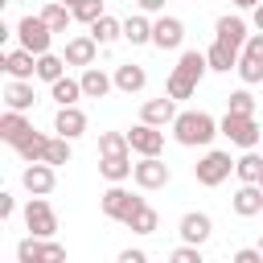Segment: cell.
I'll use <instances>...</instances> for the list:
<instances>
[{
    "instance_id": "1",
    "label": "cell",
    "mask_w": 263,
    "mask_h": 263,
    "mask_svg": "<svg viewBox=\"0 0 263 263\" xmlns=\"http://www.w3.org/2000/svg\"><path fill=\"white\" fill-rule=\"evenodd\" d=\"M205 70H210L205 53H201V49H185V53L177 58L168 82H164V95L177 99V103H181V99H193V90H197V82L205 78Z\"/></svg>"
},
{
    "instance_id": "2",
    "label": "cell",
    "mask_w": 263,
    "mask_h": 263,
    "mask_svg": "<svg viewBox=\"0 0 263 263\" xmlns=\"http://www.w3.org/2000/svg\"><path fill=\"white\" fill-rule=\"evenodd\" d=\"M214 136H222V132H218V119L210 111H181L173 123V140L181 148H210Z\"/></svg>"
},
{
    "instance_id": "3",
    "label": "cell",
    "mask_w": 263,
    "mask_h": 263,
    "mask_svg": "<svg viewBox=\"0 0 263 263\" xmlns=\"http://www.w3.org/2000/svg\"><path fill=\"white\" fill-rule=\"evenodd\" d=\"M218 132H222L234 148H242V152H255V144L263 140V127L255 123V115H230V111H226V115L218 119Z\"/></svg>"
},
{
    "instance_id": "4",
    "label": "cell",
    "mask_w": 263,
    "mask_h": 263,
    "mask_svg": "<svg viewBox=\"0 0 263 263\" xmlns=\"http://www.w3.org/2000/svg\"><path fill=\"white\" fill-rule=\"evenodd\" d=\"M230 173H234V160H230V152H222V148H205V152L197 156V164H193V177H197V185H205V189H218Z\"/></svg>"
},
{
    "instance_id": "5",
    "label": "cell",
    "mask_w": 263,
    "mask_h": 263,
    "mask_svg": "<svg viewBox=\"0 0 263 263\" xmlns=\"http://www.w3.org/2000/svg\"><path fill=\"white\" fill-rule=\"evenodd\" d=\"M16 263H66V247L58 238H33V234H25L16 242Z\"/></svg>"
},
{
    "instance_id": "6",
    "label": "cell",
    "mask_w": 263,
    "mask_h": 263,
    "mask_svg": "<svg viewBox=\"0 0 263 263\" xmlns=\"http://www.w3.org/2000/svg\"><path fill=\"white\" fill-rule=\"evenodd\" d=\"M144 205V197H136V193H127L123 185H111L103 197H99V210L111 218V222H119V226H127V218L136 214Z\"/></svg>"
},
{
    "instance_id": "7",
    "label": "cell",
    "mask_w": 263,
    "mask_h": 263,
    "mask_svg": "<svg viewBox=\"0 0 263 263\" xmlns=\"http://www.w3.org/2000/svg\"><path fill=\"white\" fill-rule=\"evenodd\" d=\"M16 37H21V49H29L33 58L53 53V49H49L53 33H49V25H45L41 16H21V21H16Z\"/></svg>"
},
{
    "instance_id": "8",
    "label": "cell",
    "mask_w": 263,
    "mask_h": 263,
    "mask_svg": "<svg viewBox=\"0 0 263 263\" xmlns=\"http://www.w3.org/2000/svg\"><path fill=\"white\" fill-rule=\"evenodd\" d=\"M25 226H29L33 238H53V234H58V214H53V205H49L45 197H29V205H25Z\"/></svg>"
},
{
    "instance_id": "9",
    "label": "cell",
    "mask_w": 263,
    "mask_h": 263,
    "mask_svg": "<svg viewBox=\"0 0 263 263\" xmlns=\"http://www.w3.org/2000/svg\"><path fill=\"white\" fill-rule=\"evenodd\" d=\"M132 181L148 193V189H164V185L173 181V173H168V164H164L160 156H140L136 168H132Z\"/></svg>"
},
{
    "instance_id": "10",
    "label": "cell",
    "mask_w": 263,
    "mask_h": 263,
    "mask_svg": "<svg viewBox=\"0 0 263 263\" xmlns=\"http://www.w3.org/2000/svg\"><path fill=\"white\" fill-rule=\"evenodd\" d=\"M127 144L136 156H160L164 152V127H152V123H136L127 132Z\"/></svg>"
},
{
    "instance_id": "11",
    "label": "cell",
    "mask_w": 263,
    "mask_h": 263,
    "mask_svg": "<svg viewBox=\"0 0 263 263\" xmlns=\"http://www.w3.org/2000/svg\"><path fill=\"white\" fill-rule=\"evenodd\" d=\"M177 234H181V242H185V247H201V242H210V234H214V222H210V214H201V210H189V214L177 222Z\"/></svg>"
},
{
    "instance_id": "12",
    "label": "cell",
    "mask_w": 263,
    "mask_h": 263,
    "mask_svg": "<svg viewBox=\"0 0 263 263\" xmlns=\"http://www.w3.org/2000/svg\"><path fill=\"white\" fill-rule=\"evenodd\" d=\"M21 185H25L33 197H49L53 185H58V168H53V164H25V168H21Z\"/></svg>"
},
{
    "instance_id": "13",
    "label": "cell",
    "mask_w": 263,
    "mask_h": 263,
    "mask_svg": "<svg viewBox=\"0 0 263 263\" xmlns=\"http://www.w3.org/2000/svg\"><path fill=\"white\" fill-rule=\"evenodd\" d=\"M185 41V21L181 16H156L152 21V45L156 49H181Z\"/></svg>"
},
{
    "instance_id": "14",
    "label": "cell",
    "mask_w": 263,
    "mask_h": 263,
    "mask_svg": "<svg viewBox=\"0 0 263 263\" xmlns=\"http://www.w3.org/2000/svg\"><path fill=\"white\" fill-rule=\"evenodd\" d=\"M177 99H168V95H160V99H148L144 107H140V123H152V127H173L177 123Z\"/></svg>"
},
{
    "instance_id": "15",
    "label": "cell",
    "mask_w": 263,
    "mask_h": 263,
    "mask_svg": "<svg viewBox=\"0 0 263 263\" xmlns=\"http://www.w3.org/2000/svg\"><path fill=\"white\" fill-rule=\"evenodd\" d=\"M214 41H222V45H230V49H238L242 53V45L251 41V33H247V21L242 16H218V25H214Z\"/></svg>"
},
{
    "instance_id": "16",
    "label": "cell",
    "mask_w": 263,
    "mask_h": 263,
    "mask_svg": "<svg viewBox=\"0 0 263 263\" xmlns=\"http://www.w3.org/2000/svg\"><path fill=\"white\" fill-rule=\"evenodd\" d=\"M66 66H82V70H90L95 66V58H99V41L90 37V33H78V37H70L66 41Z\"/></svg>"
},
{
    "instance_id": "17",
    "label": "cell",
    "mask_w": 263,
    "mask_h": 263,
    "mask_svg": "<svg viewBox=\"0 0 263 263\" xmlns=\"http://www.w3.org/2000/svg\"><path fill=\"white\" fill-rule=\"evenodd\" d=\"M0 66H4V74H8L12 82H33V78H37V58H33L29 49H8V53L0 58Z\"/></svg>"
},
{
    "instance_id": "18",
    "label": "cell",
    "mask_w": 263,
    "mask_h": 263,
    "mask_svg": "<svg viewBox=\"0 0 263 263\" xmlns=\"http://www.w3.org/2000/svg\"><path fill=\"white\" fill-rule=\"evenodd\" d=\"M53 132L62 136V140H78V136H86V111L82 107H58V115H53Z\"/></svg>"
},
{
    "instance_id": "19",
    "label": "cell",
    "mask_w": 263,
    "mask_h": 263,
    "mask_svg": "<svg viewBox=\"0 0 263 263\" xmlns=\"http://www.w3.org/2000/svg\"><path fill=\"white\" fill-rule=\"evenodd\" d=\"M111 78H115V90H123V95H140L148 86V70L140 62H119Z\"/></svg>"
},
{
    "instance_id": "20",
    "label": "cell",
    "mask_w": 263,
    "mask_h": 263,
    "mask_svg": "<svg viewBox=\"0 0 263 263\" xmlns=\"http://www.w3.org/2000/svg\"><path fill=\"white\" fill-rule=\"evenodd\" d=\"M33 132H37V127H33V123H29L21 111H4V115H0V140H4V144L21 148V144H25Z\"/></svg>"
},
{
    "instance_id": "21",
    "label": "cell",
    "mask_w": 263,
    "mask_h": 263,
    "mask_svg": "<svg viewBox=\"0 0 263 263\" xmlns=\"http://www.w3.org/2000/svg\"><path fill=\"white\" fill-rule=\"evenodd\" d=\"M230 210L238 218H259L263 214V189L259 185H238L234 197H230Z\"/></svg>"
},
{
    "instance_id": "22",
    "label": "cell",
    "mask_w": 263,
    "mask_h": 263,
    "mask_svg": "<svg viewBox=\"0 0 263 263\" xmlns=\"http://www.w3.org/2000/svg\"><path fill=\"white\" fill-rule=\"evenodd\" d=\"M78 82H82V95H86V99H107V95L115 90V78H111L107 70H99V66L82 70V74H78Z\"/></svg>"
},
{
    "instance_id": "23",
    "label": "cell",
    "mask_w": 263,
    "mask_h": 263,
    "mask_svg": "<svg viewBox=\"0 0 263 263\" xmlns=\"http://www.w3.org/2000/svg\"><path fill=\"white\" fill-rule=\"evenodd\" d=\"M238 49H230V45H222V41H214L210 49H205V62H210V70L214 74H230V70H238Z\"/></svg>"
},
{
    "instance_id": "24",
    "label": "cell",
    "mask_w": 263,
    "mask_h": 263,
    "mask_svg": "<svg viewBox=\"0 0 263 263\" xmlns=\"http://www.w3.org/2000/svg\"><path fill=\"white\" fill-rule=\"evenodd\" d=\"M4 103H8V111H33V103H37V95H33V82H12L8 78V86H4Z\"/></svg>"
},
{
    "instance_id": "25",
    "label": "cell",
    "mask_w": 263,
    "mask_h": 263,
    "mask_svg": "<svg viewBox=\"0 0 263 263\" xmlns=\"http://www.w3.org/2000/svg\"><path fill=\"white\" fill-rule=\"evenodd\" d=\"M49 99H53L58 107H78V99H86V95H82V82L66 74V78H58V82L49 86Z\"/></svg>"
},
{
    "instance_id": "26",
    "label": "cell",
    "mask_w": 263,
    "mask_h": 263,
    "mask_svg": "<svg viewBox=\"0 0 263 263\" xmlns=\"http://www.w3.org/2000/svg\"><path fill=\"white\" fill-rule=\"evenodd\" d=\"M45 25H49V33H66L70 25H74V12L66 8V4H58V0H49V4H41V12H37Z\"/></svg>"
},
{
    "instance_id": "27",
    "label": "cell",
    "mask_w": 263,
    "mask_h": 263,
    "mask_svg": "<svg viewBox=\"0 0 263 263\" xmlns=\"http://www.w3.org/2000/svg\"><path fill=\"white\" fill-rule=\"evenodd\" d=\"M123 41H132V45H152V21H148L144 12H132V16L123 21Z\"/></svg>"
},
{
    "instance_id": "28",
    "label": "cell",
    "mask_w": 263,
    "mask_h": 263,
    "mask_svg": "<svg viewBox=\"0 0 263 263\" xmlns=\"http://www.w3.org/2000/svg\"><path fill=\"white\" fill-rule=\"evenodd\" d=\"M49 140H53V136L33 132V136H29V140L16 148V152H21V160H25V164H45V156H49Z\"/></svg>"
},
{
    "instance_id": "29",
    "label": "cell",
    "mask_w": 263,
    "mask_h": 263,
    "mask_svg": "<svg viewBox=\"0 0 263 263\" xmlns=\"http://www.w3.org/2000/svg\"><path fill=\"white\" fill-rule=\"evenodd\" d=\"M132 156H99V173L111 181V185H123L127 177H132Z\"/></svg>"
},
{
    "instance_id": "30",
    "label": "cell",
    "mask_w": 263,
    "mask_h": 263,
    "mask_svg": "<svg viewBox=\"0 0 263 263\" xmlns=\"http://www.w3.org/2000/svg\"><path fill=\"white\" fill-rule=\"evenodd\" d=\"M234 177H238L242 185H259V181H263V156H259V152H242V156L234 160Z\"/></svg>"
},
{
    "instance_id": "31",
    "label": "cell",
    "mask_w": 263,
    "mask_h": 263,
    "mask_svg": "<svg viewBox=\"0 0 263 263\" xmlns=\"http://www.w3.org/2000/svg\"><path fill=\"white\" fill-rule=\"evenodd\" d=\"M90 37H95L99 45H115V41L123 37V21H115V16L107 12V16H99V21L90 25Z\"/></svg>"
},
{
    "instance_id": "32",
    "label": "cell",
    "mask_w": 263,
    "mask_h": 263,
    "mask_svg": "<svg viewBox=\"0 0 263 263\" xmlns=\"http://www.w3.org/2000/svg\"><path fill=\"white\" fill-rule=\"evenodd\" d=\"M127 230H132V234H156V230H160V214H156V210L144 201V205H140V210L127 218Z\"/></svg>"
},
{
    "instance_id": "33",
    "label": "cell",
    "mask_w": 263,
    "mask_h": 263,
    "mask_svg": "<svg viewBox=\"0 0 263 263\" xmlns=\"http://www.w3.org/2000/svg\"><path fill=\"white\" fill-rule=\"evenodd\" d=\"M37 78L49 82V86H53L58 78H66V58H62V53H41V58H37Z\"/></svg>"
},
{
    "instance_id": "34",
    "label": "cell",
    "mask_w": 263,
    "mask_h": 263,
    "mask_svg": "<svg viewBox=\"0 0 263 263\" xmlns=\"http://www.w3.org/2000/svg\"><path fill=\"white\" fill-rule=\"evenodd\" d=\"M99 156H132L127 132H103L99 136Z\"/></svg>"
},
{
    "instance_id": "35",
    "label": "cell",
    "mask_w": 263,
    "mask_h": 263,
    "mask_svg": "<svg viewBox=\"0 0 263 263\" xmlns=\"http://www.w3.org/2000/svg\"><path fill=\"white\" fill-rule=\"evenodd\" d=\"M226 111L230 115H255V95L242 86V90H234L230 99H226Z\"/></svg>"
},
{
    "instance_id": "36",
    "label": "cell",
    "mask_w": 263,
    "mask_h": 263,
    "mask_svg": "<svg viewBox=\"0 0 263 263\" xmlns=\"http://www.w3.org/2000/svg\"><path fill=\"white\" fill-rule=\"evenodd\" d=\"M70 156H74V148H70V140H62V136H53L49 140V156H45V164H70Z\"/></svg>"
},
{
    "instance_id": "37",
    "label": "cell",
    "mask_w": 263,
    "mask_h": 263,
    "mask_svg": "<svg viewBox=\"0 0 263 263\" xmlns=\"http://www.w3.org/2000/svg\"><path fill=\"white\" fill-rule=\"evenodd\" d=\"M99 16H107V8H103V0H82V4L74 8V21H82V25H95Z\"/></svg>"
},
{
    "instance_id": "38",
    "label": "cell",
    "mask_w": 263,
    "mask_h": 263,
    "mask_svg": "<svg viewBox=\"0 0 263 263\" xmlns=\"http://www.w3.org/2000/svg\"><path fill=\"white\" fill-rule=\"evenodd\" d=\"M238 78H242V86H255V82H263V66H259V62L238 58Z\"/></svg>"
},
{
    "instance_id": "39",
    "label": "cell",
    "mask_w": 263,
    "mask_h": 263,
    "mask_svg": "<svg viewBox=\"0 0 263 263\" xmlns=\"http://www.w3.org/2000/svg\"><path fill=\"white\" fill-rule=\"evenodd\" d=\"M168 263H205L201 259V247H173V255H168Z\"/></svg>"
},
{
    "instance_id": "40",
    "label": "cell",
    "mask_w": 263,
    "mask_h": 263,
    "mask_svg": "<svg viewBox=\"0 0 263 263\" xmlns=\"http://www.w3.org/2000/svg\"><path fill=\"white\" fill-rule=\"evenodd\" d=\"M242 58H247V62H259V66H263V33H251V41L242 45Z\"/></svg>"
},
{
    "instance_id": "41",
    "label": "cell",
    "mask_w": 263,
    "mask_h": 263,
    "mask_svg": "<svg viewBox=\"0 0 263 263\" xmlns=\"http://www.w3.org/2000/svg\"><path fill=\"white\" fill-rule=\"evenodd\" d=\"M230 263H263V251H259V247H238Z\"/></svg>"
},
{
    "instance_id": "42",
    "label": "cell",
    "mask_w": 263,
    "mask_h": 263,
    "mask_svg": "<svg viewBox=\"0 0 263 263\" xmlns=\"http://www.w3.org/2000/svg\"><path fill=\"white\" fill-rule=\"evenodd\" d=\"M136 8H140L144 16H152V12H156V16H164V0H136Z\"/></svg>"
},
{
    "instance_id": "43",
    "label": "cell",
    "mask_w": 263,
    "mask_h": 263,
    "mask_svg": "<svg viewBox=\"0 0 263 263\" xmlns=\"http://www.w3.org/2000/svg\"><path fill=\"white\" fill-rule=\"evenodd\" d=\"M119 263H148V255L140 247H127V251H119Z\"/></svg>"
},
{
    "instance_id": "44",
    "label": "cell",
    "mask_w": 263,
    "mask_h": 263,
    "mask_svg": "<svg viewBox=\"0 0 263 263\" xmlns=\"http://www.w3.org/2000/svg\"><path fill=\"white\" fill-rule=\"evenodd\" d=\"M16 214V197L12 193H0V218H12Z\"/></svg>"
},
{
    "instance_id": "45",
    "label": "cell",
    "mask_w": 263,
    "mask_h": 263,
    "mask_svg": "<svg viewBox=\"0 0 263 263\" xmlns=\"http://www.w3.org/2000/svg\"><path fill=\"white\" fill-rule=\"evenodd\" d=\"M251 25H255V33H263V4L255 8V16H251Z\"/></svg>"
},
{
    "instance_id": "46",
    "label": "cell",
    "mask_w": 263,
    "mask_h": 263,
    "mask_svg": "<svg viewBox=\"0 0 263 263\" xmlns=\"http://www.w3.org/2000/svg\"><path fill=\"white\" fill-rule=\"evenodd\" d=\"M230 4H234V8H251V12H255V8L263 4V0H230Z\"/></svg>"
},
{
    "instance_id": "47",
    "label": "cell",
    "mask_w": 263,
    "mask_h": 263,
    "mask_svg": "<svg viewBox=\"0 0 263 263\" xmlns=\"http://www.w3.org/2000/svg\"><path fill=\"white\" fill-rule=\"evenodd\" d=\"M58 4H66V8H70V12H74V8H78V4H82V0H58Z\"/></svg>"
},
{
    "instance_id": "48",
    "label": "cell",
    "mask_w": 263,
    "mask_h": 263,
    "mask_svg": "<svg viewBox=\"0 0 263 263\" xmlns=\"http://www.w3.org/2000/svg\"><path fill=\"white\" fill-rule=\"evenodd\" d=\"M259 251H263V234H259Z\"/></svg>"
},
{
    "instance_id": "49",
    "label": "cell",
    "mask_w": 263,
    "mask_h": 263,
    "mask_svg": "<svg viewBox=\"0 0 263 263\" xmlns=\"http://www.w3.org/2000/svg\"><path fill=\"white\" fill-rule=\"evenodd\" d=\"M12 4H25V0H12Z\"/></svg>"
},
{
    "instance_id": "50",
    "label": "cell",
    "mask_w": 263,
    "mask_h": 263,
    "mask_svg": "<svg viewBox=\"0 0 263 263\" xmlns=\"http://www.w3.org/2000/svg\"><path fill=\"white\" fill-rule=\"evenodd\" d=\"M259 189H263V181H259Z\"/></svg>"
},
{
    "instance_id": "51",
    "label": "cell",
    "mask_w": 263,
    "mask_h": 263,
    "mask_svg": "<svg viewBox=\"0 0 263 263\" xmlns=\"http://www.w3.org/2000/svg\"><path fill=\"white\" fill-rule=\"evenodd\" d=\"M259 218H263V214H259Z\"/></svg>"
}]
</instances>
